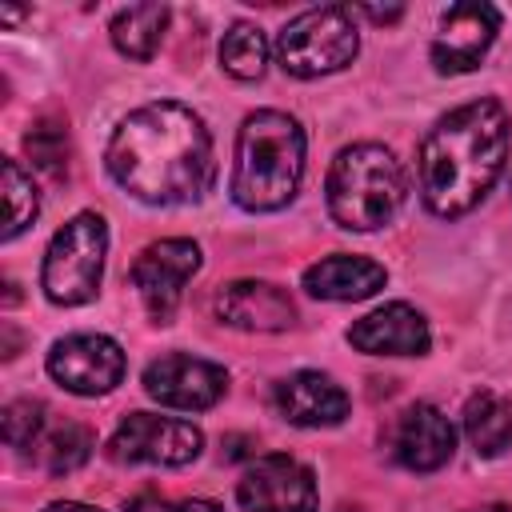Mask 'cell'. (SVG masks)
Wrapping results in <instances>:
<instances>
[{
  "instance_id": "cb8c5ba5",
  "label": "cell",
  "mask_w": 512,
  "mask_h": 512,
  "mask_svg": "<svg viewBox=\"0 0 512 512\" xmlns=\"http://www.w3.org/2000/svg\"><path fill=\"white\" fill-rule=\"evenodd\" d=\"M0 428H4V440L12 448H36L40 436H44V404L40 400H12V404H4Z\"/></svg>"
},
{
  "instance_id": "4fadbf2b",
  "label": "cell",
  "mask_w": 512,
  "mask_h": 512,
  "mask_svg": "<svg viewBox=\"0 0 512 512\" xmlns=\"http://www.w3.org/2000/svg\"><path fill=\"white\" fill-rule=\"evenodd\" d=\"M388 452L408 472H436L456 452V428L440 408L412 404L396 416V424L388 432Z\"/></svg>"
},
{
  "instance_id": "3957f363",
  "label": "cell",
  "mask_w": 512,
  "mask_h": 512,
  "mask_svg": "<svg viewBox=\"0 0 512 512\" xmlns=\"http://www.w3.org/2000/svg\"><path fill=\"white\" fill-rule=\"evenodd\" d=\"M304 128L296 116L260 108L244 116L236 132V156H232V180L228 192L244 212H280L292 204L304 180Z\"/></svg>"
},
{
  "instance_id": "7c38bea8",
  "label": "cell",
  "mask_w": 512,
  "mask_h": 512,
  "mask_svg": "<svg viewBox=\"0 0 512 512\" xmlns=\"http://www.w3.org/2000/svg\"><path fill=\"white\" fill-rule=\"evenodd\" d=\"M496 32H500V12L492 4H480V0L452 4L440 16V28L432 36V64H436V72L440 76L472 72L488 56V48L496 44Z\"/></svg>"
},
{
  "instance_id": "30bf717a",
  "label": "cell",
  "mask_w": 512,
  "mask_h": 512,
  "mask_svg": "<svg viewBox=\"0 0 512 512\" xmlns=\"http://www.w3.org/2000/svg\"><path fill=\"white\" fill-rule=\"evenodd\" d=\"M236 500L244 512H316V476L296 456L272 452L244 468Z\"/></svg>"
},
{
  "instance_id": "d4e9b609",
  "label": "cell",
  "mask_w": 512,
  "mask_h": 512,
  "mask_svg": "<svg viewBox=\"0 0 512 512\" xmlns=\"http://www.w3.org/2000/svg\"><path fill=\"white\" fill-rule=\"evenodd\" d=\"M128 512H220L216 500H164V496H136Z\"/></svg>"
},
{
  "instance_id": "9c48e42d",
  "label": "cell",
  "mask_w": 512,
  "mask_h": 512,
  "mask_svg": "<svg viewBox=\"0 0 512 512\" xmlns=\"http://www.w3.org/2000/svg\"><path fill=\"white\" fill-rule=\"evenodd\" d=\"M48 376L72 396H104L124 380V348L100 332H76L52 344Z\"/></svg>"
},
{
  "instance_id": "7402d4cb",
  "label": "cell",
  "mask_w": 512,
  "mask_h": 512,
  "mask_svg": "<svg viewBox=\"0 0 512 512\" xmlns=\"http://www.w3.org/2000/svg\"><path fill=\"white\" fill-rule=\"evenodd\" d=\"M36 448H40V460H44V468H48L52 476H68V472H76V468H80V464L92 456L96 436H92L84 424L64 420L60 428L44 432Z\"/></svg>"
},
{
  "instance_id": "83f0119b",
  "label": "cell",
  "mask_w": 512,
  "mask_h": 512,
  "mask_svg": "<svg viewBox=\"0 0 512 512\" xmlns=\"http://www.w3.org/2000/svg\"><path fill=\"white\" fill-rule=\"evenodd\" d=\"M468 512H512L508 504H480V508H468Z\"/></svg>"
},
{
  "instance_id": "ba28073f",
  "label": "cell",
  "mask_w": 512,
  "mask_h": 512,
  "mask_svg": "<svg viewBox=\"0 0 512 512\" xmlns=\"http://www.w3.org/2000/svg\"><path fill=\"white\" fill-rule=\"evenodd\" d=\"M200 244L188 236H168V240H152L136 264H132V284L148 308V316L156 324H168L184 300L188 280L200 272Z\"/></svg>"
},
{
  "instance_id": "603a6c76",
  "label": "cell",
  "mask_w": 512,
  "mask_h": 512,
  "mask_svg": "<svg viewBox=\"0 0 512 512\" xmlns=\"http://www.w3.org/2000/svg\"><path fill=\"white\" fill-rule=\"evenodd\" d=\"M24 152L32 156V168L60 176L64 164H68V132H64V124H56V120H36V124L24 132Z\"/></svg>"
},
{
  "instance_id": "484cf974",
  "label": "cell",
  "mask_w": 512,
  "mask_h": 512,
  "mask_svg": "<svg viewBox=\"0 0 512 512\" xmlns=\"http://www.w3.org/2000/svg\"><path fill=\"white\" fill-rule=\"evenodd\" d=\"M368 20H376V24H392V20H400L404 16V8L400 4H392V8H360Z\"/></svg>"
},
{
  "instance_id": "8fae6325",
  "label": "cell",
  "mask_w": 512,
  "mask_h": 512,
  "mask_svg": "<svg viewBox=\"0 0 512 512\" xmlns=\"http://www.w3.org/2000/svg\"><path fill=\"white\" fill-rule=\"evenodd\" d=\"M144 392L164 408L204 412L228 392V372L204 356L168 352L144 368Z\"/></svg>"
},
{
  "instance_id": "9a60e30c",
  "label": "cell",
  "mask_w": 512,
  "mask_h": 512,
  "mask_svg": "<svg viewBox=\"0 0 512 512\" xmlns=\"http://www.w3.org/2000/svg\"><path fill=\"white\" fill-rule=\"evenodd\" d=\"M272 408L296 428H336L348 416V392L324 372H292L272 388Z\"/></svg>"
},
{
  "instance_id": "d6986e66",
  "label": "cell",
  "mask_w": 512,
  "mask_h": 512,
  "mask_svg": "<svg viewBox=\"0 0 512 512\" xmlns=\"http://www.w3.org/2000/svg\"><path fill=\"white\" fill-rule=\"evenodd\" d=\"M464 436L476 456H500L512 448V404L496 392H476L464 404Z\"/></svg>"
},
{
  "instance_id": "277c9868",
  "label": "cell",
  "mask_w": 512,
  "mask_h": 512,
  "mask_svg": "<svg viewBox=\"0 0 512 512\" xmlns=\"http://www.w3.org/2000/svg\"><path fill=\"white\" fill-rule=\"evenodd\" d=\"M324 196H328V212L340 228L376 232L400 212V204L408 196V180H404L400 160L384 144L364 140V144H348L336 152V160L328 168Z\"/></svg>"
},
{
  "instance_id": "e0dca14e",
  "label": "cell",
  "mask_w": 512,
  "mask_h": 512,
  "mask_svg": "<svg viewBox=\"0 0 512 512\" xmlns=\"http://www.w3.org/2000/svg\"><path fill=\"white\" fill-rule=\"evenodd\" d=\"M388 272L384 264L368 260V256H348V252H336V256H324L316 264L304 268L300 284L308 296L316 300H336V304H348V300H368L384 288Z\"/></svg>"
},
{
  "instance_id": "2e32d148",
  "label": "cell",
  "mask_w": 512,
  "mask_h": 512,
  "mask_svg": "<svg viewBox=\"0 0 512 512\" xmlns=\"http://www.w3.org/2000/svg\"><path fill=\"white\" fill-rule=\"evenodd\" d=\"M348 344L368 356H424L432 348V332H428V320L412 304L396 300V304H384L360 316L348 328Z\"/></svg>"
},
{
  "instance_id": "52a82bcc",
  "label": "cell",
  "mask_w": 512,
  "mask_h": 512,
  "mask_svg": "<svg viewBox=\"0 0 512 512\" xmlns=\"http://www.w3.org/2000/svg\"><path fill=\"white\" fill-rule=\"evenodd\" d=\"M200 448H204V432L192 420L156 416V412H128L108 436V456L116 464L184 468L200 456Z\"/></svg>"
},
{
  "instance_id": "8992f818",
  "label": "cell",
  "mask_w": 512,
  "mask_h": 512,
  "mask_svg": "<svg viewBox=\"0 0 512 512\" xmlns=\"http://www.w3.org/2000/svg\"><path fill=\"white\" fill-rule=\"evenodd\" d=\"M104 256H108V224L96 212H76L56 236L48 240L44 264H40V288L60 308H80L96 300L104 280Z\"/></svg>"
},
{
  "instance_id": "6da1fadb",
  "label": "cell",
  "mask_w": 512,
  "mask_h": 512,
  "mask_svg": "<svg viewBox=\"0 0 512 512\" xmlns=\"http://www.w3.org/2000/svg\"><path fill=\"white\" fill-rule=\"evenodd\" d=\"M112 180L140 204H196L212 192L216 152L204 120L176 100H152L128 112L104 148Z\"/></svg>"
},
{
  "instance_id": "4316f807",
  "label": "cell",
  "mask_w": 512,
  "mask_h": 512,
  "mask_svg": "<svg viewBox=\"0 0 512 512\" xmlns=\"http://www.w3.org/2000/svg\"><path fill=\"white\" fill-rule=\"evenodd\" d=\"M44 512H100V508H92V504H80V500H56V504H48Z\"/></svg>"
},
{
  "instance_id": "5b68a950",
  "label": "cell",
  "mask_w": 512,
  "mask_h": 512,
  "mask_svg": "<svg viewBox=\"0 0 512 512\" xmlns=\"http://www.w3.org/2000/svg\"><path fill=\"white\" fill-rule=\"evenodd\" d=\"M360 52V32H356V12L344 4H320L300 16H292L272 44L276 64L288 76L316 80L348 68Z\"/></svg>"
},
{
  "instance_id": "ffe728a7",
  "label": "cell",
  "mask_w": 512,
  "mask_h": 512,
  "mask_svg": "<svg viewBox=\"0 0 512 512\" xmlns=\"http://www.w3.org/2000/svg\"><path fill=\"white\" fill-rule=\"evenodd\" d=\"M268 56H272L268 36L256 24H248V20H236L224 32V40H220V68L232 80H244V84L248 80H260L264 68H268Z\"/></svg>"
},
{
  "instance_id": "ac0fdd59",
  "label": "cell",
  "mask_w": 512,
  "mask_h": 512,
  "mask_svg": "<svg viewBox=\"0 0 512 512\" xmlns=\"http://www.w3.org/2000/svg\"><path fill=\"white\" fill-rule=\"evenodd\" d=\"M164 28H168V8L164 4H128L112 16L108 36H112L120 56L144 64V60L156 56V48L164 40Z\"/></svg>"
},
{
  "instance_id": "7a4b0ae2",
  "label": "cell",
  "mask_w": 512,
  "mask_h": 512,
  "mask_svg": "<svg viewBox=\"0 0 512 512\" xmlns=\"http://www.w3.org/2000/svg\"><path fill=\"white\" fill-rule=\"evenodd\" d=\"M512 120L500 100L484 96L440 116L416 156L420 200L432 216H468L504 176Z\"/></svg>"
},
{
  "instance_id": "44dd1931",
  "label": "cell",
  "mask_w": 512,
  "mask_h": 512,
  "mask_svg": "<svg viewBox=\"0 0 512 512\" xmlns=\"http://www.w3.org/2000/svg\"><path fill=\"white\" fill-rule=\"evenodd\" d=\"M0 188H4V228H0V240H16L40 212V192L32 184V176L12 160L4 156L0 160Z\"/></svg>"
},
{
  "instance_id": "5bb4252c",
  "label": "cell",
  "mask_w": 512,
  "mask_h": 512,
  "mask_svg": "<svg viewBox=\"0 0 512 512\" xmlns=\"http://www.w3.org/2000/svg\"><path fill=\"white\" fill-rule=\"evenodd\" d=\"M216 320L240 332H284L296 324V304L280 284L232 280L216 292Z\"/></svg>"
}]
</instances>
